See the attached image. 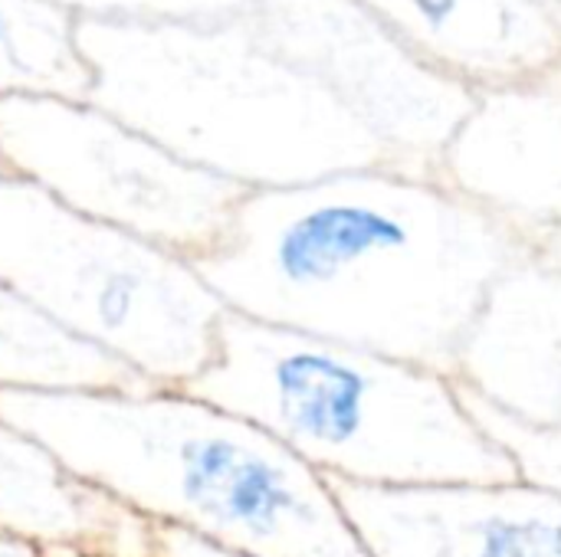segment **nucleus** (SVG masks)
Wrapping results in <instances>:
<instances>
[{
  "label": "nucleus",
  "mask_w": 561,
  "mask_h": 557,
  "mask_svg": "<svg viewBox=\"0 0 561 557\" xmlns=\"http://www.w3.org/2000/svg\"><path fill=\"white\" fill-rule=\"evenodd\" d=\"M529 253L434 174L250 190L194 263L227 312L454 374L493 282Z\"/></svg>",
  "instance_id": "obj_1"
},
{
  "label": "nucleus",
  "mask_w": 561,
  "mask_h": 557,
  "mask_svg": "<svg viewBox=\"0 0 561 557\" xmlns=\"http://www.w3.org/2000/svg\"><path fill=\"white\" fill-rule=\"evenodd\" d=\"M0 420L158 529L243 557H368L322 473L181 387L0 391Z\"/></svg>",
  "instance_id": "obj_2"
},
{
  "label": "nucleus",
  "mask_w": 561,
  "mask_h": 557,
  "mask_svg": "<svg viewBox=\"0 0 561 557\" xmlns=\"http://www.w3.org/2000/svg\"><path fill=\"white\" fill-rule=\"evenodd\" d=\"M76 46L92 105L243 190L394 167L378 135L316 76L263 46L243 16L76 20Z\"/></svg>",
  "instance_id": "obj_3"
},
{
  "label": "nucleus",
  "mask_w": 561,
  "mask_h": 557,
  "mask_svg": "<svg viewBox=\"0 0 561 557\" xmlns=\"http://www.w3.org/2000/svg\"><path fill=\"white\" fill-rule=\"evenodd\" d=\"M181 391L256 423L329 483L519 479L450 374L237 312L220 318L210 364Z\"/></svg>",
  "instance_id": "obj_4"
},
{
  "label": "nucleus",
  "mask_w": 561,
  "mask_h": 557,
  "mask_svg": "<svg viewBox=\"0 0 561 557\" xmlns=\"http://www.w3.org/2000/svg\"><path fill=\"white\" fill-rule=\"evenodd\" d=\"M0 286L154 387L191 384L227 315L191 259L0 174Z\"/></svg>",
  "instance_id": "obj_5"
},
{
  "label": "nucleus",
  "mask_w": 561,
  "mask_h": 557,
  "mask_svg": "<svg viewBox=\"0 0 561 557\" xmlns=\"http://www.w3.org/2000/svg\"><path fill=\"white\" fill-rule=\"evenodd\" d=\"M0 161L69 210L197 263L250 194L207 174L89 98L3 95Z\"/></svg>",
  "instance_id": "obj_6"
},
{
  "label": "nucleus",
  "mask_w": 561,
  "mask_h": 557,
  "mask_svg": "<svg viewBox=\"0 0 561 557\" xmlns=\"http://www.w3.org/2000/svg\"><path fill=\"white\" fill-rule=\"evenodd\" d=\"M243 20L263 46L332 89L398 171L434 174L473 105V85L437 69L355 0H256Z\"/></svg>",
  "instance_id": "obj_7"
},
{
  "label": "nucleus",
  "mask_w": 561,
  "mask_h": 557,
  "mask_svg": "<svg viewBox=\"0 0 561 557\" xmlns=\"http://www.w3.org/2000/svg\"><path fill=\"white\" fill-rule=\"evenodd\" d=\"M434 177L529 250L561 243V66L477 89Z\"/></svg>",
  "instance_id": "obj_8"
},
{
  "label": "nucleus",
  "mask_w": 561,
  "mask_h": 557,
  "mask_svg": "<svg viewBox=\"0 0 561 557\" xmlns=\"http://www.w3.org/2000/svg\"><path fill=\"white\" fill-rule=\"evenodd\" d=\"M332 489L368 557H561V496L526 479Z\"/></svg>",
  "instance_id": "obj_9"
},
{
  "label": "nucleus",
  "mask_w": 561,
  "mask_h": 557,
  "mask_svg": "<svg viewBox=\"0 0 561 557\" xmlns=\"http://www.w3.org/2000/svg\"><path fill=\"white\" fill-rule=\"evenodd\" d=\"M450 378L519 423L561 427V243L493 282Z\"/></svg>",
  "instance_id": "obj_10"
},
{
  "label": "nucleus",
  "mask_w": 561,
  "mask_h": 557,
  "mask_svg": "<svg viewBox=\"0 0 561 557\" xmlns=\"http://www.w3.org/2000/svg\"><path fill=\"white\" fill-rule=\"evenodd\" d=\"M473 89L561 66L559 0H355Z\"/></svg>",
  "instance_id": "obj_11"
},
{
  "label": "nucleus",
  "mask_w": 561,
  "mask_h": 557,
  "mask_svg": "<svg viewBox=\"0 0 561 557\" xmlns=\"http://www.w3.org/2000/svg\"><path fill=\"white\" fill-rule=\"evenodd\" d=\"M0 529L39 548L158 557V525L72 476L43 443L0 420Z\"/></svg>",
  "instance_id": "obj_12"
},
{
  "label": "nucleus",
  "mask_w": 561,
  "mask_h": 557,
  "mask_svg": "<svg viewBox=\"0 0 561 557\" xmlns=\"http://www.w3.org/2000/svg\"><path fill=\"white\" fill-rule=\"evenodd\" d=\"M141 374L66 335L0 286V391H148Z\"/></svg>",
  "instance_id": "obj_13"
},
{
  "label": "nucleus",
  "mask_w": 561,
  "mask_h": 557,
  "mask_svg": "<svg viewBox=\"0 0 561 557\" xmlns=\"http://www.w3.org/2000/svg\"><path fill=\"white\" fill-rule=\"evenodd\" d=\"M89 66L76 46V20L43 0H0V98H85Z\"/></svg>",
  "instance_id": "obj_14"
},
{
  "label": "nucleus",
  "mask_w": 561,
  "mask_h": 557,
  "mask_svg": "<svg viewBox=\"0 0 561 557\" xmlns=\"http://www.w3.org/2000/svg\"><path fill=\"white\" fill-rule=\"evenodd\" d=\"M463 401L473 414V420L483 427V433L506 450V456L516 463L519 479L536 483L549 492L561 496V427L542 430V427H529L519 423L500 410H493L490 404H483L480 397H473L470 391H463Z\"/></svg>",
  "instance_id": "obj_15"
},
{
  "label": "nucleus",
  "mask_w": 561,
  "mask_h": 557,
  "mask_svg": "<svg viewBox=\"0 0 561 557\" xmlns=\"http://www.w3.org/2000/svg\"><path fill=\"white\" fill-rule=\"evenodd\" d=\"M72 20L108 23H217L243 16L256 0H43Z\"/></svg>",
  "instance_id": "obj_16"
},
{
  "label": "nucleus",
  "mask_w": 561,
  "mask_h": 557,
  "mask_svg": "<svg viewBox=\"0 0 561 557\" xmlns=\"http://www.w3.org/2000/svg\"><path fill=\"white\" fill-rule=\"evenodd\" d=\"M158 557H243L178 529H158Z\"/></svg>",
  "instance_id": "obj_17"
},
{
  "label": "nucleus",
  "mask_w": 561,
  "mask_h": 557,
  "mask_svg": "<svg viewBox=\"0 0 561 557\" xmlns=\"http://www.w3.org/2000/svg\"><path fill=\"white\" fill-rule=\"evenodd\" d=\"M0 557H43V548L30 538H20L0 529Z\"/></svg>",
  "instance_id": "obj_18"
},
{
  "label": "nucleus",
  "mask_w": 561,
  "mask_h": 557,
  "mask_svg": "<svg viewBox=\"0 0 561 557\" xmlns=\"http://www.w3.org/2000/svg\"><path fill=\"white\" fill-rule=\"evenodd\" d=\"M0 174H7V167H3V161H0Z\"/></svg>",
  "instance_id": "obj_19"
},
{
  "label": "nucleus",
  "mask_w": 561,
  "mask_h": 557,
  "mask_svg": "<svg viewBox=\"0 0 561 557\" xmlns=\"http://www.w3.org/2000/svg\"><path fill=\"white\" fill-rule=\"evenodd\" d=\"M559 7H561V0H559Z\"/></svg>",
  "instance_id": "obj_20"
}]
</instances>
